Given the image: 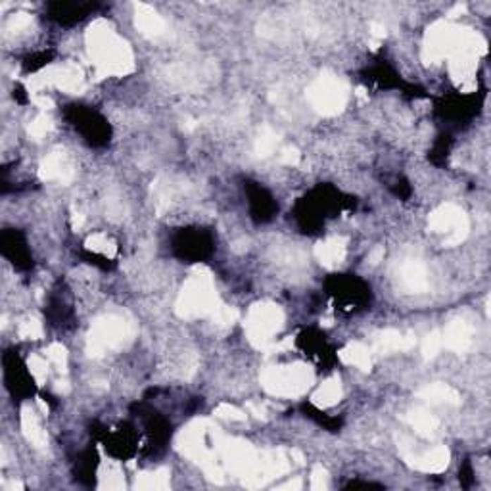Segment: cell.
Returning a JSON list of instances; mask_svg holds the SVG:
<instances>
[{
    "instance_id": "24",
    "label": "cell",
    "mask_w": 491,
    "mask_h": 491,
    "mask_svg": "<svg viewBox=\"0 0 491 491\" xmlns=\"http://www.w3.org/2000/svg\"><path fill=\"white\" fill-rule=\"evenodd\" d=\"M167 485H169V472L167 471L142 474L140 480H137V487H140V490H166Z\"/></svg>"
},
{
    "instance_id": "6",
    "label": "cell",
    "mask_w": 491,
    "mask_h": 491,
    "mask_svg": "<svg viewBox=\"0 0 491 491\" xmlns=\"http://www.w3.org/2000/svg\"><path fill=\"white\" fill-rule=\"evenodd\" d=\"M307 98L318 113L336 116L347 102L346 83L332 73H323L307 90Z\"/></svg>"
},
{
    "instance_id": "23",
    "label": "cell",
    "mask_w": 491,
    "mask_h": 491,
    "mask_svg": "<svg viewBox=\"0 0 491 491\" xmlns=\"http://www.w3.org/2000/svg\"><path fill=\"white\" fill-rule=\"evenodd\" d=\"M87 248L106 257H113L116 256V251H118L116 242L110 240L106 235H102V232H97V235L89 236V240H87Z\"/></svg>"
},
{
    "instance_id": "40",
    "label": "cell",
    "mask_w": 491,
    "mask_h": 491,
    "mask_svg": "<svg viewBox=\"0 0 491 491\" xmlns=\"http://www.w3.org/2000/svg\"><path fill=\"white\" fill-rule=\"evenodd\" d=\"M294 487H296V490H298V487H302V482H299V480H296V482H288V484L282 485V490H294Z\"/></svg>"
},
{
    "instance_id": "17",
    "label": "cell",
    "mask_w": 491,
    "mask_h": 491,
    "mask_svg": "<svg viewBox=\"0 0 491 491\" xmlns=\"http://www.w3.org/2000/svg\"><path fill=\"white\" fill-rule=\"evenodd\" d=\"M402 282L407 290L421 294L428 290V273L421 261H407L402 267Z\"/></svg>"
},
{
    "instance_id": "30",
    "label": "cell",
    "mask_w": 491,
    "mask_h": 491,
    "mask_svg": "<svg viewBox=\"0 0 491 491\" xmlns=\"http://www.w3.org/2000/svg\"><path fill=\"white\" fill-rule=\"evenodd\" d=\"M211 317L217 325H232L236 318H238V313L235 309H230L227 305H217L215 311L211 313Z\"/></svg>"
},
{
    "instance_id": "29",
    "label": "cell",
    "mask_w": 491,
    "mask_h": 491,
    "mask_svg": "<svg viewBox=\"0 0 491 491\" xmlns=\"http://www.w3.org/2000/svg\"><path fill=\"white\" fill-rule=\"evenodd\" d=\"M18 334L23 340H39L42 336V326L37 318H25L20 326H18Z\"/></svg>"
},
{
    "instance_id": "4",
    "label": "cell",
    "mask_w": 491,
    "mask_h": 491,
    "mask_svg": "<svg viewBox=\"0 0 491 491\" xmlns=\"http://www.w3.org/2000/svg\"><path fill=\"white\" fill-rule=\"evenodd\" d=\"M131 336V326L118 315H106L92 325L87 338V352L92 357H102L123 346Z\"/></svg>"
},
{
    "instance_id": "3",
    "label": "cell",
    "mask_w": 491,
    "mask_h": 491,
    "mask_svg": "<svg viewBox=\"0 0 491 491\" xmlns=\"http://www.w3.org/2000/svg\"><path fill=\"white\" fill-rule=\"evenodd\" d=\"M315 382L311 367L304 363L284 365V367H269L261 373V386L271 395L277 397H298L304 395Z\"/></svg>"
},
{
    "instance_id": "12",
    "label": "cell",
    "mask_w": 491,
    "mask_h": 491,
    "mask_svg": "<svg viewBox=\"0 0 491 491\" xmlns=\"http://www.w3.org/2000/svg\"><path fill=\"white\" fill-rule=\"evenodd\" d=\"M135 25L142 35L150 37V39H156V37H161L166 33L163 18L148 4H137L135 6Z\"/></svg>"
},
{
    "instance_id": "19",
    "label": "cell",
    "mask_w": 491,
    "mask_h": 491,
    "mask_svg": "<svg viewBox=\"0 0 491 491\" xmlns=\"http://www.w3.org/2000/svg\"><path fill=\"white\" fill-rule=\"evenodd\" d=\"M21 428H23L25 437L35 447H44L46 445V434H44V430L39 424V418H37V413L33 409L25 407L21 411Z\"/></svg>"
},
{
    "instance_id": "39",
    "label": "cell",
    "mask_w": 491,
    "mask_h": 491,
    "mask_svg": "<svg viewBox=\"0 0 491 491\" xmlns=\"http://www.w3.org/2000/svg\"><path fill=\"white\" fill-rule=\"evenodd\" d=\"M464 10H466V6H464V4H456V6L449 12V15L451 18H455V15H459V14H464Z\"/></svg>"
},
{
    "instance_id": "14",
    "label": "cell",
    "mask_w": 491,
    "mask_h": 491,
    "mask_svg": "<svg viewBox=\"0 0 491 491\" xmlns=\"http://www.w3.org/2000/svg\"><path fill=\"white\" fill-rule=\"evenodd\" d=\"M443 346L449 347L451 352L463 353L466 352L472 344V328L468 323L464 321H451L449 325L445 326V332L442 334Z\"/></svg>"
},
{
    "instance_id": "2",
    "label": "cell",
    "mask_w": 491,
    "mask_h": 491,
    "mask_svg": "<svg viewBox=\"0 0 491 491\" xmlns=\"http://www.w3.org/2000/svg\"><path fill=\"white\" fill-rule=\"evenodd\" d=\"M219 305L217 294H215L213 280L208 271H196L190 275L177 299V313L182 318L206 317L215 311Z\"/></svg>"
},
{
    "instance_id": "25",
    "label": "cell",
    "mask_w": 491,
    "mask_h": 491,
    "mask_svg": "<svg viewBox=\"0 0 491 491\" xmlns=\"http://www.w3.org/2000/svg\"><path fill=\"white\" fill-rule=\"evenodd\" d=\"M49 363L50 361L46 359V355H44V357H41V355H33V357H29L27 361L29 373H31V376L35 378L37 384H42V382L46 380V376H49Z\"/></svg>"
},
{
    "instance_id": "10",
    "label": "cell",
    "mask_w": 491,
    "mask_h": 491,
    "mask_svg": "<svg viewBox=\"0 0 491 491\" xmlns=\"http://www.w3.org/2000/svg\"><path fill=\"white\" fill-rule=\"evenodd\" d=\"M42 180H58V182H70L73 179V167L70 159L63 152H52L42 159L39 169Z\"/></svg>"
},
{
    "instance_id": "22",
    "label": "cell",
    "mask_w": 491,
    "mask_h": 491,
    "mask_svg": "<svg viewBox=\"0 0 491 491\" xmlns=\"http://www.w3.org/2000/svg\"><path fill=\"white\" fill-rule=\"evenodd\" d=\"M278 146V135L273 129H269V127H265V129H261L259 131V135H257L256 139V154L259 156V158H267V156H271V154L277 150Z\"/></svg>"
},
{
    "instance_id": "26",
    "label": "cell",
    "mask_w": 491,
    "mask_h": 491,
    "mask_svg": "<svg viewBox=\"0 0 491 491\" xmlns=\"http://www.w3.org/2000/svg\"><path fill=\"white\" fill-rule=\"evenodd\" d=\"M443 346V340H442V332H437V330H434V332H430L426 338H424V342H422V357L426 361L434 359L437 353H440V349H442Z\"/></svg>"
},
{
    "instance_id": "20",
    "label": "cell",
    "mask_w": 491,
    "mask_h": 491,
    "mask_svg": "<svg viewBox=\"0 0 491 491\" xmlns=\"http://www.w3.org/2000/svg\"><path fill=\"white\" fill-rule=\"evenodd\" d=\"M342 399V384L338 378H330L326 380L323 386L318 387L317 392L313 394V403L321 409L332 407Z\"/></svg>"
},
{
    "instance_id": "27",
    "label": "cell",
    "mask_w": 491,
    "mask_h": 491,
    "mask_svg": "<svg viewBox=\"0 0 491 491\" xmlns=\"http://www.w3.org/2000/svg\"><path fill=\"white\" fill-rule=\"evenodd\" d=\"M46 359L50 361V365H54L60 373H66V367H68V353H66V347L62 344H52L49 346V349L44 352Z\"/></svg>"
},
{
    "instance_id": "38",
    "label": "cell",
    "mask_w": 491,
    "mask_h": 491,
    "mask_svg": "<svg viewBox=\"0 0 491 491\" xmlns=\"http://www.w3.org/2000/svg\"><path fill=\"white\" fill-rule=\"evenodd\" d=\"M249 411L254 413L256 416H259V418H265V409L259 407V405H256V403H248Z\"/></svg>"
},
{
    "instance_id": "11",
    "label": "cell",
    "mask_w": 491,
    "mask_h": 491,
    "mask_svg": "<svg viewBox=\"0 0 491 491\" xmlns=\"http://www.w3.org/2000/svg\"><path fill=\"white\" fill-rule=\"evenodd\" d=\"M449 449L447 447H434V449L426 451L422 455H407V463L416 468V471L430 472V474H436V472H443L449 464Z\"/></svg>"
},
{
    "instance_id": "21",
    "label": "cell",
    "mask_w": 491,
    "mask_h": 491,
    "mask_svg": "<svg viewBox=\"0 0 491 491\" xmlns=\"http://www.w3.org/2000/svg\"><path fill=\"white\" fill-rule=\"evenodd\" d=\"M407 421L415 428L416 434H421L424 437H432L437 432V428H440L436 418L430 415V413H426V411H422V409H416L413 413H409Z\"/></svg>"
},
{
    "instance_id": "8",
    "label": "cell",
    "mask_w": 491,
    "mask_h": 491,
    "mask_svg": "<svg viewBox=\"0 0 491 491\" xmlns=\"http://www.w3.org/2000/svg\"><path fill=\"white\" fill-rule=\"evenodd\" d=\"M428 227L434 232L447 235L445 236L447 246H459L461 242H464L468 236V230H471L468 217L455 204H443L437 209H434L428 217Z\"/></svg>"
},
{
    "instance_id": "18",
    "label": "cell",
    "mask_w": 491,
    "mask_h": 491,
    "mask_svg": "<svg viewBox=\"0 0 491 491\" xmlns=\"http://www.w3.org/2000/svg\"><path fill=\"white\" fill-rule=\"evenodd\" d=\"M373 352L368 349L365 344H359V342H353V344H347L342 352H340V359L344 361L346 365H352V367H357L361 371L368 373L373 368Z\"/></svg>"
},
{
    "instance_id": "13",
    "label": "cell",
    "mask_w": 491,
    "mask_h": 491,
    "mask_svg": "<svg viewBox=\"0 0 491 491\" xmlns=\"http://www.w3.org/2000/svg\"><path fill=\"white\" fill-rule=\"evenodd\" d=\"M415 346V338L411 334H403L399 330H384L376 334L373 342V349L376 353H394V352H407Z\"/></svg>"
},
{
    "instance_id": "7",
    "label": "cell",
    "mask_w": 491,
    "mask_h": 491,
    "mask_svg": "<svg viewBox=\"0 0 491 491\" xmlns=\"http://www.w3.org/2000/svg\"><path fill=\"white\" fill-rule=\"evenodd\" d=\"M464 29L451 25L447 21H436L426 33L424 49H422V60L426 63L449 60L459 49V42L463 39Z\"/></svg>"
},
{
    "instance_id": "34",
    "label": "cell",
    "mask_w": 491,
    "mask_h": 491,
    "mask_svg": "<svg viewBox=\"0 0 491 491\" xmlns=\"http://www.w3.org/2000/svg\"><path fill=\"white\" fill-rule=\"evenodd\" d=\"M31 25V15L29 14H15L12 20H10V29H15V31H21Z\"/></svg>"
},
{
    "instance_id": "16",
    "label": "cell",
    "mask_w": 491,
    "mask_h": 491,
    "mask_svg": "<svg viewBox=\"0 0 491 491\" xmlns=\"http://www.w3.org/2000/svg\"><path fill=\"white\" fill-rule=\"evenodd\" d=\"M416 395L432 405H459V402H461L455 387H451L449 384H442V382L421 387Z\"/></svg>"
},
{
    "instance_id": "9",
    "label": "cell",
    "mask_w": 491,
    "mask_h": 491,
    "mask_svg": "<svg viewBox=\"0 0 491 491\" xmlns=\"http://www.w3.org/2000/svg\"><path fill=\"white\" fill-rule=\"evenodd\" d=\"M33 90H42L44 87H56L71 94H79L85 89L83 71L75 63H62L49 68L41 77L33 79Z\"/></svg>"
},
{
    "instance_id": "35",
    "label": "cell",
    "mask_w": 491,
    "mask_h": 491,
    "mask_svg": "<svg viewBox=\"0 0 491 491\" xmlns=\"http://www.w3.org/2000/svg\"><path fill=\"white\" fill-rule=\"evenodd\" d=\"M384 259V246H376V248L371 251V256H368V261L373 265H378Z\"/></svg>"
},
{
    "instance_id": "15",
    "label": "cell",
    "mask_w": 491,
    "mask_h": 491,
    "mask_svg": "<svg viewBox=\"0 0 491 491\" xmlns=\"http://www.w3.org/2000/svg\"><path fill=\"white\" fill-rule=\"evenodd\" d=\"M346 244H347L346 238H342V236H332V238H328V240H325V242L317 244V248H315V256H317L318 261L325 265V267L334 269V267H338V265L346 259V251H347Z\"/></svg>"
},
{
    "instance_id": "33",
    "label": "cell",
    "mask_w": 491,
    "mask_h": 491,
    "mask_svg": "<svg viewBox=\"0 0 491 491\" xmlns=\"http://www.w3.org/2000/svg\"><path fill=\"white\" fill-rule=\"evenodd\" d=\"M280 161H282L284 166H298L299 163L298 148H294V146L284 148L282 152H280Z\"/></svg>"
},
{
    "instance_id": "1",
    "label": "cell",
    "mask_w": 491,
    "mask_h": 491,
    "mask_svg": "<svg viewBox=\"0 0 491 491\" xmlns=\"http://www.w3.org/2000/svg\"><path fill=\"white\" fill-rule=\"evenodd\" d=\"M87 46L98 73L102 77L127 75L135 68L129 44L119 39L106 21H97L94 25H90L87 33Z\"/></svg>"
},
{
    "instance_id": "28",
    "label": "cell",
    "mask_w": 491,
    "mask_h": 491,
    "mask_svg": "<svg viewBox=\"0 0 491 491\" xmlns=\"http://www.w3.org/2000/svg\"><path fill=\"white\" fill-rule=\"evenodd\" d=\"M27 131L33 139H42V137H46L52 131V119L46 113H42V116L33 119V123L29 125Z\"/></svg>"
},
{
    "instance_id": "37",
    "label": "cell",
    "mask_w": 491,
    "mask_h": 491,
    "mask_svg": "<svg viewBox=\"0 0 491 491\" xmlns=\"http://www.w3.org/2000/svg\"><path fill=\"white\" fill-rule=\"evenodd\" d=\"M70 390H71L70 384H68V382H66V380H58V382H56V392H58V394H63V395L70 394Z\"/></svg>"
},
{
    "instance_id": "31",
    "label": "cell",
    "mask_w": 491,
    "mask_h": 491,
    "mask_svg": "<svg viewBox=\"0 0 491 491\" xmlns=\"http://www.w3.org/2000/svg\"><path fill=\"white\" fill-rule=\"evenodd\" d=\"M215 415L223 416V418H227V421H246V415H244L242 411L232 407V405H228V403H221L219 407L215 409Z\"/></svg>"
},
{
    "instance_id": "5",
    "label": "cell",
    "mask_w": 491,
    "mask_h": 491,
    "mask_svg": "<svg viewBox=\"0 0 491 491\" xmlns=\"http://www.w3.org/2000/svg\"><path fill=\"white\" fill-rule=\"evenodd\" d=\"M284 313L275 304L254 305L246 318V334L251 346L267 347L275 338V334L282 328Z\"/></svg>"
},
{
    "instance_id": "36",
    "label": "cell",
    "mask_w": 491,
    "mask_h": 491,
    "mask_svg": "<svg viewBox=\"0 0 491 491\" xmlns=\"http://www.w3.org/2000/svg\"><path fill=\"white\" fill-rule=\"evenodd\" d=\"M371 35H373L374 39H378V41H380V39H384V37H386V27H384V25H380V23H373V25H371Z\"/></svg>"
},
{
    "instance_id": "32",
    "label": "cell",
    "mask_w": 491,
    "mask_h": 491,
    "mask_svg": "<svg viewBox=\"0 0 491 491\" xmlns=\"http://www.w3.org/2000/svg\"><path fill=\"white\" fill-rule=\"evenodd\" d=\"M326 482H328L326 471L321 466V464H317V466L313 468V474H311V487L313 490H325Z\"/></svg>"
}]
</instances>
